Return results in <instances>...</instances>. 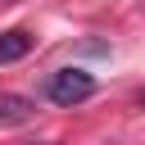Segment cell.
I'll return each mask as SVG.
<instances>
[{"label": "cell", "mask_w": 145, "mask_h": 145, "mask_svg": "<svg viewBox=\"0 0 145 145\" xmlns=\"http://www.w3.org/2000/svg\"><path fill=\"white\" fill-rule=\"evenodd\" d=\"M140 104H145V91H140Z\"/></svg>", "instance_id": "obj_4"}, {"label": "cell", "mask_w": 145, "mask_h": 145, "mask_svg": "<svg viewBox=\"0 0 145 145\" xmlns=\"http://www.w3.org/2000/svg\"><path fill=\"white\" fill-rule=\"evenodd\" d=\"M32 113H36L32 100H23V95H0V122H27Z\"/></svg>", "instance_id": "obj_3"}, {"label": "cell", "mask_w": 145, "mask_h": 145, "mask_svg": "<svg viewBox=\"0 0 145 145\" xmlns=\"http://www.w3.org/2000/svg\"><path fill=\"white\" fill-rule=\"evenodd\" d=\"M27 50H32V36H27V32H18V27H14V32H0V63L23 59Z\"/></svg>", "instance_id": "obj_2"}, {"label": "cell", "mask_w": 145, "mask_h": 145, "mask_svg": "<svg viewBox=\"0 0 145 145\" xmlns=\"http://www.w3.org/2000/svg\"><path fill=\"white\" fill-rule=\"evenodd\" d=\"M45 91H50V100L59 109H72V104H82V100L95 95V77L86 68H59V72H50V86Z\"/></svg>", "instance_id": "obj_1"}]
</instances>
